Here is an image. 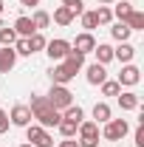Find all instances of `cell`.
Listing matches in <instances>:
<instances>
[{
    "instance_id": "cell-1",
    "label": "cell",
    "mask_w": 144,
    "mask_h": 147,
    "mask_svg": "<svg viewBox=\"0 0 144 147\" xmlns=\"http://www.w3.org/2000/svg\"><path fill=\"white\" fill-rule=\"evenodd\" d=\"M28 110H31V116H34V122L40 125V127H57L59 122H62V113L59 110H54L51 105H48V99L45 96H40V93H34L31 96V102H28Z\"/></svg>"
},
{
    "instance_id": "cell-2",
    "label": "cell",
    "mask_w": 144,
    "mask_h": 147,
    "mask_svg": "<svg viewBox=\"0 0 144 147\" xmlns=\"http://www.w3.org/2000/svg\"><path fill=\"white\" fill-rule=\"evenodd\" d=\"M45 99H48V105L54 110H62L68 108V105H73V93L68 91V85H51V91L45 93Z\"/></svg>"
},
{
    "instance_id": "cell-3",
    "label": "cell",
    "mask_w": 144,
    "mask_h": 147,
    "mask_svg": "<svg viewBox=\"0 0 144 147\" xmlns=\"http://www.w3.org/2000/svg\"><path fill=\"white\" fill-rule=\"evenodd\" d=\"M26 142L34 144V147H54V136L45 127H40L37 122H31V125L26 127Z\"/></svg>"
},
{
    "instance_id": "cell-4",
    "label": "cell",
    "mask_w": 144,
    "mask_h": 147,
    "mask_svg": "<svg viewBox=\"0 0 144 147\" xmlns=\"http://www.w3.org/2000/svg\"><path fill=\"white\" fill-rule=\"evenodd\" d=\"M127 133H130L127 119H110V122H105V127H102V139H108V142H122Z\"/></svg>"
},
{
    "instance_id": "cell-5",
    "label": "cell",
    "mask_w": 144,
    "mask_h": 147,
    "mask_svg": "<svg viewBox=\"0 0 144 147\" xmlns=\"http://www.w3.org/2000/svg\"><path fill=\"white\" fill-rule=\"evenodd\" d=\"M68 51H71V42L62 40V37H57V40H48V42H45V54H48L51 62H62V59L68 57Z\"/></svg>"
},
{
    "instance_id": "cell-6",
    "label": "cell",
    "mask_w": 144,
    "mask_h": 147,
    "mask_svg": "<svg viewBox=\"0 0 144 147\" xmlns=\"http://www.w3.org/2000/svg\"><path fill=\"white\" fill-rule=\"evenodd\" d=\"M122 88H136L139 82H141V71L133 65V62H127V65H122V71H119V79H116Z\"/></svg>"
},
{
    "instance_id": "cell-7",
    "label": "cell",
    "mask_w": 144,
    "mask_h": 147,
    "mask_svg": "<svg viewBox=\"0 0 144 147\" xmlns=\"http://www.w3.org/2000/svg\"><path fill=\"white\" fill-rule=\"evenodd\" d=\"M9 122H11L14 127H28V125L34 122V116H31L28 105H14L11 113H9Z\"/></svg>"
},
{
    "instance_id": "cell-8",
    "label": "cell",
    "mask_w": 144,
    "mask_h": 147,
    "mask_svg": "<svg viewBox=\"0 0 144 147\" xmlns=\"http://www.w3.org/2000/svg\"><path fill=\"white\" fill-rule=\"evenodd\" d=\"M73 51H79V54H93V48H96V37L90 34V31H82V34H76V40L71 42Z\"/></svg>"
},
{
    "instance_id": "cell-9",
    "label": "cell",
    "mask_w": 144,
    "mask_h": 147,
    "mask_svg": "<svg viewBox=\"0 0 144 147\" xmlns=\"http://www.w3.org/2000/svg\"><path fill=\"white\" fill-rule=\"evenodd\" d=\"M85 79H88V85H102L105 79H108V68L105 65H99V62H90L88 68H85Z\"/></svg>"
},
{
    "instance_id": "cell-10",
    "label": "cell",
    "mask_w": 144,
    "mask_h": 147,
    "mask_svg": "<svg viewBox=\"0 0 144 147\" xmlns=\"http://www.w3.org/2000/svg\"><path fill=\"white\" fill-rule=\"evenodd\" d=\"M48 76H51V85H68V82L73 79V74L68 71V65H65V62H57V65H51Z\"/></svg>"
},
{
    "instance_id": "cell-11",
    "label": "cell",
    "mask_w": 144,
    "mask_h": 147,
    "mask_svg": "<svg viewBox=\"0 0 144 147\" xmlns=\"http://www.w3.org/2000/svg\"><path fill=\"white\" fill-rule=\"evenodd\" d=\"M116 99H119V108L122 110H139L141 108V96L136 91H119Z\"/></svg>"
},
{
    "instance_id": "cell-12",
    "label": "cell",
    "mask_w": 144,
    "mask_h": 147,
    "mask_svg": "<svg viewBox=\"0 0 144 147\" xmlns=\"http://www.w3.org/2000/svg\"><path fill=\"white\" fill-rule=\"evenodd\" d=\"M133 57H136V45H130V42H119V45L113 48V59H119L122 65L133 62Z\"/></svg>"
},
{
    "instance_id": "cell-13",
    "label": "cell",
    "mask_w": 144,
    "mask_h": 147,
    "mask_svg": "<svg viewBox=\"0 0 144 147\" xmlns=\"http://www.w3.org/2000/svg\"><path fill=\"white\" fill-rule=\"evenodd\" d=\"M14 65H17V54H14V48H11V45L0 48V74H9Z\"/></svg>"
},
{
    "instance_id": "cell-14",
    "label": "cell",
    "mask_w": 144,
    "mask_h": 147,
    "mask_svg": "<svg viewBox=\"0 0 144 147\" xmlns=\"http://www.w3.org/2000/svg\"><path fill=\"white\" fill-rule=\"evenodd\" d=\"M62 62H65V65H68V71L76 76V74L85 68V54H79V51H73V48H71V51H68V57H65Z\"/></svg>"
},
{
    "instance_id": "cell-15",
    "label": "cell",
    "mask_w": 144,
    "mask_h": 147,
    "mask_svg": "<svg viewBox=\"0 0 144 147\" xmlns=\"http://www.w3.org/2000/svg\"><path fill=\"white\" fill-rule=\"evenodd\" d=\"M76 133H79V139H99V125L93 119H82Z\"/></svg>"
},
{
    "instance_id": "cell-16",
    "label": "cell",
    "mask_w": 144,
    "mask_h": 147,
    "mask_svg": "<svg viewBox=\"0 0 144 147\" xmlns=\"http://www.w3.org/2000/svg\"><path fill=\"white\" fill-rule=\"evenodd\" d=\"M11 28H14V34H17V37H31V34L37 31L34 23H31V17H26V14L14 20V26H11Z\"/></svg>"
},
{
    "instance_id": "cell-17",
    "label": "cell",
    "mask_w": 144,
    "mask_h": 147,
    "mask_svg": "<svg viewBox=\"0 0 144 147\" xmlns=\"http://www.w3.org/2000/svg\"><path fill=\"white\" fill-rule=\"evenodd\" d=\"M113 119V110H110L108 102H96L93 105V122L96 125H105V122H110Z\"/></svg>"
},
{
    "instance_id": "cell-18",
    "label": "cell",
    "mask_w": 144,
    "mask_h": 147,
    "mask_svg": "<svg viewBox=\"0 0 144 147\" xmlns=\"http://www.w3.org/2000/svg\"><path fill=\"white\" fill-rule=\"evenodd\" d=\"M130 28H127V23H122V20H116V23H110V37L116 40V42H127L130 40Z\"/></svg>"
},
{
    "instance_id": "cell-19",
    "label": "cell",
    "mask_w": 144,
    "mask_h": 147,
    "mask_svg": "<svg viewBox=\"0 0 144 147\" xmlns=\"http://www.w3.org/2000/svg\"><path fill=\"white\" fill-rule=\"evenodd\" d=\"M93 54H96V62H99V65H108V62H113V45H108V42H96Z\"/></svg>"
},
{
    "instance_id": "cell-20",
    "label": "cell",
    "mask_w": 144,
    "mask_h": 147,
    "mask_svg": "<svg viewBox=\"0 0 144 147\" xmlns=\"http://www.w3.org/2000/svg\"><path fill=\"white\" fill-rule=\"evenodd\" d=\"M73 17H76V14H73L68 6H57V9H54V17H51V20H54L57 26H71Z\"/></svg>"
},
{
    "instance_id": "cell-21",
    "label": "cell",
    "mask_w": 144,
    "mask_h": 147,
    "mask_svg": "<svg viewBox=\"0 0 144 147\" xmlns=\"http://www.w3.org/2000/svg\"><path fill=\"white\" fill-rule=\"evenodd\" d=\"M133 9H136V6H133L130 0H122V3H116L110 11H113V17H116V20H122V23H124V20L133 14Z\"/></svg>"
},
{
    "instance_id": "cell-22",
    "label": "cell",
    "mask_w": 144,
    "mask_h": 147,
    "mask_svg": "<svg viewBox=\"0 0 144 147\" xmlns=\"http://www.w3.org/2000/svg\"><path fill=\"white\" fill-rule=\"evenodd\" d=\"M26 42H28V51L37 54V51H45V42H48V40H45L42 31H34L31 37H26Z\"/></svg>"
},
{
    "instance_id": "cell-23",
    "label": "cell",
    "mask_w": 144,
    "mask_h": 147,
    "mask_svg": "<svg viewBox=\"0 0 144 147\" xmlns=\"http://www.w3.org/2000/svg\"><path fill=\"white\" fill-rule=\"evenodd\" d=\"M62 119H68V122H73V125H79V122L85 119V110L79 108V105H68V108L62 110Z\"/></svg>"
},
{
    "instance_id": "cell-24",
    "label": "cell",
    "mask_w": 144,
    "mask_h": 147,
    "mask_svg": "<svg viewBox=\"0 0 144 147\" xmlns=\"http://www.w3.org/2000/svg\"><path fill=\"white\" fill-rule=\"evenodd\" d=\"M31 23H34L37 31H42V28H48V26H51V14H48V11H42V9H37L34 14H31Z\"/></svg>"
},
{
    "instance_id": "cell-25",
    "label": "cell",
    "mask_w": 144,
    "mask_h": 147,
    "mask_svg": "<svg viewBox=\"0 0 144 147\" xmlns=\"http://www.w3.org/2000/svg\"><path fill=\"white\" fill-rule=\"evenodd\" d=\"M124 23H127V28H130V31H144V11L133 9V14H130Z\"/></svg>"
},
{
    "instance_id": "cell-26",
    "label": "cell",
    "mask_w": 144,
    "mask_h": 147,
    "mask_svg": "<svg viewBox=\"0 0 144 147\" xmlns=\"http://www.w3.org/2000/svg\"><path fill=\"white\" fill-rule=\"evenodd\" d=\"M93 14H96V23H99V26H110V23H113V11H110V6H99Z\"/></svg>"
},
{
    "instance_id": "cell-27",
    "label": "cell",
    "mask_w": 144,
    "mask_h": 147,
    "mask_svg": "<svg viewBox=\"0 0 144 147\" xmlns=\"http://www.w3.org/2000/svg\"><path fill=\"white\" fill-rule=\"evenodd\" d=\"M14 42H17V34H14V28L3 26V28H0V48H6V45H14Z\"/></svg>"
},
{
    "instance_id": "cell-28",
    "label": "cell",
    "mask_w": 144,
    "mask_h": 147,
    "mask_svg": "<svg viewBox=\"0 0 144 147\" xmlns=\"http://www.w3.org/2000/svg\"><path fill=\"white\" fill-rule=\"evenodd\" d=\"M76 127H79V125H73V122H68V119H62V122L57 125V130L62 133V139H73V136H76Z\"/></svg>"
},
{
    "instance_id": "cell-29",
    "label": "cell",
    "mask_w": 144,
    "mask_h": 147,
    "mask_svg": "<svg viewBox=\"0 0 144 147\" xmlns=\"http://www.w3.org/2000/svg\"><path fill=\"white\" fill-rule=\"evenodd\" d=\"M99 88H102V93H105V96H119V91H122V85H119L116 79H105Z\"/></svg>"
},
{
    "instance_id": "cell-30",
    "label": "cell",
    "mask_w": 144,
    "mask_h": 147,
    "mask_svg": "<svg viewBox=\"0 0 144 147\" xmlns=\"http://www.w3.org/2000/svg\"><path fill=\"white\" fill-rule=\"evenodd\" d=\"M79 17H82V28H85V31H90V34H93V28L99 26V23H96V14H93V11H82Z\"/></svg>"
},
{
    "instance_id": "cell-31",
    "label": "cell",
    "mask_w": 144,
    "mask_h": 147,
    "mask_svg": "<svg viewBox=\"0 0 144 147\" xmlns=\"http://www.w3.org/2000/svg\"><path fill=\"white\" fill-rule=\"evenodd\" d=\"M11 48H14V54H17V57H31V51H28V42H26V37H17V42H14Z\"/></svg>"
},
{
    "instance_id": "cell-32",
    "label": "cell",
    "mask_w": 144,
    "mask_h": 147,
    "mask_svg": "<svg viewBox=\"0 0 144 147\" xmlns=\"http://www.w3.org/2000/svg\"><path fill=\"white\" fill-rule=\"evenodd\" d=\"M62 6H68L73 14H82V11H85V3H82V0H62Z\"/></svg>"
},
{
    "instance_id": "cell-33",
    "label": "cell",
    "mask_w": 144,
    "mask_h": 147,
    "mask_svg": "<svg viewBox=\"0 0 144 147\" xmlns=\"http://www.w3.org/2000/svg\"><path fill=\"white\" fill-rule=\"evenodd\" d=\"M133 139H136V147H144V122H139V125H136Z\"/></svg>"
},
{
    "instance_id": "cell-34",
    "label": "cell",
    "mask_w": 144,
    "mask_h": 147,
    "mask_svg": "<svg viewBox=\"0 0 144 147\" xmlns=\"http://www.w3.org/2000/svg\"><path fill=\"white\" fill-rule=\"evenodd\" d=\"M9 125H11V122H9V113H6V110H0V133H6Z\"/></svg>"
},
{
    "instance_id": "cell-35",
    "label": "cell",
    "mask_w": 144,
    "mask_h": 147,
    "mask_svg": "<svg viewBox=\"0 0 144 147\" xmlns=\"http://www.w3.org/2000/svg\"><path fill=\"white\" fill-rule=\"evenodd\" d=\"M79 147H99V139H76Z\"/></svg>"
},
{
    "instance_id": "cell-36",
    "label": "cell",
    "mask_w": 144,
    "mask_h": 147,
    "mask_svg": "<svg viewBox=\"0 0 144 147\" xmlns=\"http://www.w3.org/2000/svg\"><path fill=\"white\" fill-rule=\"evenodd\" d=\"M59 147H79V144H76V139H62Z\"/></svg>"
},
{
    "instance_id": "cell-37",
    "label": "cell",
    "mask_w": 144,
    "mask_h": 147,
    "mask_svg": "<svg viewBox=\"0 0 144 147\" xmlns=\"http://www.w3.org/2000/svg\"><path fill=\"white\" fill-rule=\"evenodd\" d=\"M20 6H40V0H20Z\"/></svg>"
},
{
    "instance_id": "cell-38",
    "label": "cell",
    "mask_w": 144,
    "mask_h": 147,
    "mask_svg": "<svg viewBox=\"0 0 144 147\" xmlns=\"http://www.w3.org/2000/svg\"><path fill=\"white\" fill-rule=\"evenodd\" d=\"M96 3H99V6H113L116 0H96Z\"/></svg>"
},
{
    "instance_id": "cell-39",
    "label": "cell",
    "mask_w": 144,
    "mask_h": 147,
    "mask_svg": "<svg viewBox=\"0 0 144 147\" xmlns=\"http://www.w3.org/2000/svg\"><path fill=\"white\" fill-rule=\"evenodd\" d=\"M3 9H6V3H3V0H0V14H3Z\"/></svg>"
},
{
    "instance_id": "cell-40",
    "label": "cell",
    "mask_w": 144,
    "mask_h": 147,
    "mask_svg": "<svg viewBox=\"0 0 144 147\" xmlns=\"http://www.w3.org/2000/svg\"><path fill=\"white\" fill-rule=\"evenodd\" d=\"M20 147H34V144H28V142H23V144H20Z\"/></svg>"
},
{
    "instance_id": "cell-41",
    "label": "cell",
    "mask_w": 144,
    "mask_h": 147,
    "mask_svg": "<svg viewBox=\"0 0 144 147\" xmlns=\"http://www.w3.org/2000/svg\"><path fill=\"white\" fill-rule=\"evenodd\" d=\"M116 147H122V144H116Z\"/></svg>"
}]
</instances>
